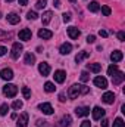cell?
Returning <instances> with one entry per match:
<instances>
[{"label": "cell", "mask_w": 125, "mask_h": 127, "mask_svg": "<svg viewBox=\"0 0 125 127\" xmlns=\"http://www.w3.org/2000/svg\"><path fill=\"white\" fill-rule=\"evenodd\" d=\"M85 93H88V87L87 86H83V84H74L68 90L69 99H77L80 95H85Z\"/></svg>", "instance_id": "1"}, {"label": "cell", "mask_w": 125, "mask_h": 127, "mask_svg": "<svg viewBox=\"0 0 125 127\" xmlns=\"http://www.w3.org/2000/svg\"><path fill=\"white\" fill-rule=\"evenodd\" d=\"M3 93H4V96H7V97H15L16 93H18V87L13 86V84H6L3 87Z\"/></svg>", "instance_id": "2"}, {"label": "cell", "mask_w": 125, "mask_h": 127, "mask_svg": "<svg viewBox=\"0 0 125 127\" xmlns=\"http://www.w3.org/2000/svg\"><path fill=\"white\" fill-rule=\"evenodd\" d=\"M22 49H24V47H22L21 43H13V46H12V53H10L12 58H13V59H18L19 55L22 53Z\"/></svg>", "instance_id": "3"}, {"label": "cell", "mask_w": 125, "mask_h": 127, "mask_svg": "<svg viewBox=\"0 0 125 127\" xmlns=\"http://www.w3.org/2000/svg\"><path fill=\"white\" fill-rule=\"evenodd\" d=\"M91 114H93L94 120H102V118L104 117V109L100 108V106H94L93 111H91Z\"/></svg>", "instance_id": "4"}, {"label": "cell", "mask_w": 125, "mask_h": 127, "mask_svg": "<svg viewBox=\"0 0 125 127\" xmlns=\"http://www.w3.org/2000/svg\"><path fill=\"white\" fill-rule=\"evenodd\" d=\"M19 40H24V41H28V40H31L32 37V32L31 30H28V28H24V30H21L19 31Z\"/></svg>", "instance_id": "5"}, {"label": "cell", "mask_w": 125, "mask_h": 127, "mask_svg": "<svg viewBox=\"0 0 125 127\" xmlns=\"http://www.w3.org/2000/svg\"><path fill=\"white\" fill-rule=\"evenodd\" d=\"M94 86L96 87H100V89H106L107 87V80L104 78V77H96L94 78Z\"/></svg>", "instance_id": "6"}, {"label": "cell", "mask_w": 125, "mask_h": 127, "mask_svg": "<svg viewBox=\"0 0 125 127\" xmlns=\"http://www.w3.org/2000/svg\"><path fill=\"white\" fill-rule=\"evenodd\" d=\"M38 109H40L41 112H44L46 115H50V114H53V108H52V105H50V103H47V102H44V103H40V105H38Z\"/></svg>", "instance_id": "7"}, {"label": "cell", "mask_w": 125, "mask_h": 127, "mask_svg": "<svg viewBox=\"0 0 125 127\" xmlns=\"http://www.w3.org/2000/svg\"><path fill=\"white\" fill-rule=\"evenodd\" d=\"M0 77H1L3 80H12V78H13V71H12L10 68H3V69L0 71Z\"/></svg>", "instance_id": "8"}, {"label": "cell", "mask_w": 125, "mask_h": 127, "mask_svg": "<svg viewBox=\"0 0 125 127\" xmlns=\"http://www.w3.org/2000/svg\"><path fill=\"white\" fill-rule=\"evenodd\" d=\"M38 71H40V74H41L43 77L49 75V74H50V66H49V64L47 62H41L40 65H38Z\"/></svg>", "instance_id": "9"}, {"label": "cell", "mask_w": 125, "mask_h": 127, "mask_svg": "<svg viewBox=\"0 0 125 127\" xmlns=\"http://www.w3.org/2000/svg\"><path fill=\"white\" fill-rule=\"evenodd\" d=\"M55 81L56 83H63L65 81V78H66V72L62 71V69H58V71H55Z\"/></svg>", "instance_id": "10"}, {"label": "cell", "mask_w": 125, "mask_h": 127, "mask_svg": "<svg viewBox=\"0 0 125 127\" xmlns=\"http://www.w3.org/2000/svg\"><path fill=\"white\" fill-rule=\"evenodd\" d=\"M16 127H28V114L27 112L21 114V117L16 123Z\"/></svg>", "instance_id": "11"}, {"label": "cell", "mask_w": 125, "mask_h": 127, "mask_svg": "<svg viewBox=\"0 0 125 127\" xmlns=\"http://www.w3.org/2000/svg\"><path fill=\"white\" fill-rule=\"evenodd\" d=\"M124 78H125L124 72L118 71V72H116L115 75H112V83H113V84H121V83L124 81Z\"/></svg>", "instance_id": "12"}, {"label": "cell", "mask_w": 125, "mask_h": 127, "mask_svg": "<svg viewBox=\"0 0 125 127\" xmlns=\"http://www.w3.org/2000/svg\"><path fill=\"white\" fill-rule=\"evenodd\" d=\"M38 37L43 38V40H49V38L53 37V32L49 31V30H46V28H41V30L38 31Z\"/></svg>", "instance_id": "13"}, {"label": "cell", "mask_w": 125, "mask_h": 127, "mask_svg": "<svg viewBox=\"0 0 125 127\" xmlns=\"http://www.w3.org/2000/svg\"><path fill=\"white\" fill-rule=\"evenodd\" d=\"M75 114H77L78 117H85V115L90 114V108H87V106H78V108L75 109Z\"/></svg>", "instance_id": "14"}, {"label": "cell", "mask_w": 125, "mask_h": 127, "mask_svg": "<svg viewBox=\"0 0 125 127\" xmlns=\"http://www.w3.org/2000/svg\"><path fill=\"white\" fill-rule=\"evenodd\" d=\"M6 19H7V22H9V24H12V25H15V24H18V22L21 21V18H19V15H16V13H9V15L6 16Z\"/></svg>", "instance_id": "15"}, {"label": "cell", "mask_w": 125, "mask_h": 127, "mask_svg": "<svg viewBox=\"0 0 125 127\" xmlns=\"http://www.w3.org/2000/svg\"><path fill=\"white\" fill-rule=\"evenodd\" d=\"M122 58H124V53H122L121 50H115V52H112V55H110L112 62H119V61H122Z\"/></svg>", "instance_id": "16"}, {"label": "cell", "mask_w": 125, "mask_h": 127, "mask_svg": "<svg viewBox=\"0 0 125 127\" xmlns=\"http://www.w3.org/2000/svg\"><path fill=\"white\" fill-rule=\"evenodd\" d=\"M80 34H81V32H80V30H78L77 27H69V28H68V35H69L71 38H78Z\"/></svg>", "instance_id": "17"}, {"label": "cell", "mask_w": 125, "mask_h": 127, "mask_svg": "<svg viewBox=\"0 0 125 127\" xmlns=\"http://www.w3.org/2000/svg\"><path fill=\"white\" fill-rule=\"evenodd\" d=\"M102 99H103L104 103H113V100H115V95H113L112 92H106L104 95L102 96Z\"/></svg>", "instance_id": "18"}, {"label": "cell", "mask_w": 125, "mask_h": 127, "mask_svg": "<svg viewBox=\"0 0 125 127\" xmlns=\"http://www.w3.org/2000/svg\"><path fill=\"white\" fill-rule=\"evenodd\" d=\"M52 16H53V13H52L50 10L44 12V13H43V16H41V22H43V25H47V24L52 21Z\"/></svg>", "instance_id": "19"}, {"label": "cell", "mask_w": 125, "mask_h": 127, "mask_svg": "<svg viewBox=\"0 0 125 127\" xmlns=\"http://www.w3.org/2000/svg\"><path fill=\"white\" fill-rule=\"evenodd\" d=\"M71 123H72V118H71V115H63L62 120H61V124H59V127H68L71 126Z\"/></svg>", "instance_id": "20"}, {"label": "cell", "mask_w": 125, "mask_h": 127, "mask_svg": "<svg viewBox=\"0 0 125 127\" xmlns=\"http://www.w3.org/2000/svg\"><path fill=\"white\" fill-rule=\"evenodd\" d=\"M59 50H61L62 55H68V53H71V50H72V44H71V43H63Z\"/></svg>", "instance_id": "21"}, {"label": "cell", "mask_w": 125, "mask_h": 127, "mask_svg": "<svg viewBox=\"0 0 125 127\" xmlns=\"http://www.w3.org/2000/svg\"><path fill=\"white\" fill-rule=\"evenodd\" d=\"M88 56H90V53H88V52H85V50H84V52H80V53L75 56V62H77V64L83 62V61H84L85 58H88Z\"/></svg>", "instance_id": "22"}, {"label": "cell", "mask_w": 125, "mask_h": 127, "mask_svg": "<svg viewBox=\"0 0 125 127\" xmlns=\"http://www.w3.org/2000/svg\"><path fill=\"white\" fill-rule=\"evenodd\" d=\"M87 68H88L91 72H100L102 65H100V64H88V65H87Z\"/></svg>", "instance_id": "23"}, {"label": "cell", "mask_w": 125, "mask_h": 127, "mask_svg": "<svg viewBox=\"0 0 125 127\" xmlns=\"http://www.w3.org/2000/svg\"><path fill=\"white\" fill-rule=\"evenodd\" d=\"M118 71H119V69H118V65H115V64H113V65H110V66L107 68V75H110V77H112V75H115Z\"/></svg>", "instance_id": "24"}, {"label": "cell", "mask_w": 125, "mask_h": 127, "mask_svg": "<svg viewBox=\"0 0 125 127\" xmlns=\"http://www.w3.org/2000/svg\"><path fill=\"white\" fill-rule=\"evenodd\" d=\"M99 9H100V4H99L97 1H91V3L88 4V10H90V12H99Z\"/></svg>", "instance_id": "25"}, {"label": "cell", "mask_w": 125, "mask_h": 127, "mask_svg": "<svg viewBox=\"0 0 125 127\" xmlns=\"http://www.w3.org/2000/svg\"><path fill=\"white\" fill-rule=\"evenodd\" d=\"M34 62H35V56H34L32 53H27V55H25V64H27V65H32Z\"/></svg>", "instance_id": "26"}, {"label": "cell", "mask_w": 125, "mask_h": 127, "mask_svg": "<svg viewBox=\"0 0 125 127\" xmlns=\"http://www.w3.org/2000/svg\"><path fill=\"white\" fill-rule=\"evenodd\" d=\"M55 89H56V87H55V84H53V83H50V81H47V83L44 84V90H46V92H49V93L55 92Z\"/></svg>", "instance_id": "27"}, {"label": "cell", "mask_w": 125, "mask_h": 127, "mask_svg": "<svg viewBox=\"0 0 125 127\" xmlns=\"http://www.w3.org/2000/svg\"><path fill=\"white\" fill-rule=\"evenodd\" d=\"M7 111H9V105H7V103L0 105V115H6V114H7Z\"/></svg>", "instance_id": "28"}, {"label": "cell", "mask_w": 125, "mask_h": 127, "mask_svg": "<svg viewBox=\"0 0 125 127\" xmlns=\"http://www.w3.org/2000/svg\"><path fill=\"white\" fill-rule=\"evenodd\" d=\"M22 95L25 99H30L31 97V90L28 89V87H22Z\"/></svg>", "instance_id": "29"}, {"label": "cell", "mask_w": 125, "mask_h": 127, "mask_svg": "<svg viewBox=\"0 0 125 127\" xmlns=\"http://www.w3.org/2000/svg\"><path fill=\"white\" fill-rule=\"evenodd\" d=\"M113 127H125V123L122 118H116L115 123H113Z\"/></svg>", "instance_id": "30"}, {"label": "cell", "mask_w": 125, "mask_h": 127, "mask_svg": "<svg viewBox=\"0 0 125 127\" xmlns=\"http://www.w3.org/2000/svg\"><path fill=\"white\" fill-rule=\"evenodd\" d=\"M110 12H112V10H110V7H109V6H102V13H103L104 16H109V15H110Z\"/></svg>", "instance_id": "31"}, {"label": "cell", "mask_w": 125, "mask_h": 127, "mask_svg": "<svg viewBox=\"0 0 125 127\" xmlns=\"http://www.w3.org/2000/svg\"><path fill=\"white\" fill-rule=\"evenodd\" d=\"M46 3H47V0H37L35 7H37V9H43V7L46 6Z\"/></svg>", "instance_id": "32"}, {"label": "cell", "mask_w": 125, "mask_h": 127, "mask_svg": "<svg viewBox=\"0 0 125 127\" xmlns=\"http://www.w3.org/2000/svg\"><path fill=\"white\" fill-rule=\"evenodd\" d=\"M88 78H90L88 72H87V71H83V72H81V81L85 83V81H88Z\"/></svg>", "instance_id": "33"}, {"label": "cell", "mask_w": 125, "mask_h": 127, "mask_svg": "<svg viewBox=\"0 0 125 127\" xmlns=\"http://www.w3.org/2000/svg\"><path fill=\"white\" fill-rule=\"evenodd\" d=\"M27 18H28V19H37V18H38V15H37L34 10H30V12L27 13Z\"/></svg>", "instance_id": "34"}, {"label": "cell", "mask_w": 125, "mask_h": 127, "mask_svg": "<svg viewBox=\"0 0 125 127\" xmlns=\"http://www.w3.org/2000/svg\"><path fill=\"white\" fill-rule=\"evenodd\" d=\"M12 106H13V109H21V108H22V102H21V100H15V102L12 103Z\"/></svg>", "instance_id": "35"}, {"label": "cell", "mask_w": 125, "mask_h": 127, "mask_svg": "<svg viewBox=\"0 0 125 127\" xmlns=\"http://www.w3.org/2000/svg\"><path fill=\"white\" fill-rule=\"evenodd\" d=\"M6 38H10V34H7V32H3L0 30V40H6Z\"/></svg>", "instance_id": "36"}, {"label": "cell", "mask_w": 125, "mask_h": 127, "mask_svg": "<svg viewBox=\"0 0 125 127\" xmlns=\"http://www.w3.org/2000/svg\"><path fill=\"white\" fill-rule=\"evenodd\" d=\"M37 126L38 127H49V124H47V121H44V120H38V121H37Z\"/></svg>", "instance_id": "37"}, {"label": "cell", "mask_w": 125, "mask_h": 127, "mask_svg": "<svg viewBox=\"0 0 125 127\" xmlns=\"http://www.w3.org/2000/svg\"><path fill=\"white\" fill-rule=\"evenodd\" d=\"M62 16H63V21H65V22H69V21H71V13H66V12H65Z\"/></svg>", "instance_id": "38"}, {"label": "cell", "mask_w": 125, "mask_h": 127, "mask_svg": "<svg viewBox=\"0 0 125 127\" xmlns=\"http://www.w3.org/2000/svg\"><path fill=\"white\" fill-rule=\"evenodd\" d=\"M118 40H119V41H124V40H125V32L124 31L118 32Z\"/></svg>", "instance_id": "39"}, {"label": "cell", "mask_w": 125, "mask_h": 127, "mask_svg": "<svg viewBox=\"0 0 125 127\" xmlns=\"http://www.w3.org/2000/svg\"><path fill=\"white\" fill-rule=\"evenodd\" d=\"M6 52H7V49H6L4 46H0V56H4Z\"/></svg>", "instance_id": "40"}, {"label": "cell", "mask_w": 125, "mask_h": 127, "mask_svg": "<svg viewBox=\"0 0 125 127\" xmlns=\"http://www.w3.org/2000/svg\"><path fill=\"white\" fill-rule=\"evenodd\" d=\"M81 127H91V123H90L88 120H85V121L81 123Z\"/></svg>", "instance_id": "41"}, {"label": "cell", "mask_w": 125, "mask_h": 127, "mask_svg": "<svg viewBox=\"0 0 125 127\" xmlns=\"http://www.w3.org/2000/svg\"><path fill=\"white\" fill-rule=\"evenodd\" d=\"M94 41H96V37L94 35H88L87 37V43H94Z\"/></svg>", "instance_id": "42"}, {"label": "cell", "mask_w": 125, "mask_h": 127, "mask_svg": "<svg viewBox=\"0 0 125 127\" xmlns=\"http://www.w3.org/2000/svg\"><path fill=\"white\" fill-rule=\"evenodd\" d=\"M99 35H100V37H107V31H106V30H100V31H99Z\"/></svg>", "instance_id": "43"}, {"label": "cell", "mask_w": 125, "mask_h": 127, "mask_svg": "<svg viewBox=\"0 0 125 127\" xmlns=\"http://www.w3.org/2000/svg\"><path fill=\"white\" fill-rule=\"evenodd\" d=\"M102 127H109V121L107 120H102Z\"/></svg>", "instance_id": "44"}, {"label": "cell", "mask_w": 125, "mask_h": 127, "mask_svg": "<svg viewBox=\"0 0 125 127\" xmlns=\"http://www.w3.org/2000/svg\"><path fill=\"white\" fill-rule=\"evenodd\" d=\"M53 4H55L56 7H61V0H53Z\"/></svg>", "instance_id": "45"}, {"label": "cell", "mask_w": 125, "mask_h": 127, "mask_svg": "<svg viewBox=\"0 0 125 127\" xmlns=\"http://www.w3.org/2000/svg\"><path fill=\"white\" fill-rule=\"evenodd\" d=\"M27 3H28V0H19V4H21V6H25Z\"/></svg>", "instance_id": "46"}, {"label": "cell", "mask_w": 125, "mask_h": 127, "mask_svg": "<svg viewBox=\"0 0 125 127\" xmlns=\"http://www.w3.org/2000/svg\"><path fill=\"white\" fill-rule=\"evenodd\" d=\"M59 100H61V102H65V100H66V99H65V95H63V93H62L61 96H59Z\"/></svg>", "instance_id": "47"}, {"label": "cell", "mask_w": 125, "mask_h": 127, "mask_svg": "<svg viewBox=\"0 0 125 127\" xmlns=\"http://www.w3.org/2000/svg\"><path fill=\"white\" fill-rule=\"evenodd\" d=\"M6 1H13V0H6Z\"/></svg>", "instance_id": "48"}, {"label": "cell", "mask_w": 125, "mask_h": 127, "mask_svg": "<svg viewBox=\"0 0 125 127\" xmlns=\"http://www.w3.org/2000/svg\"><path fill=\"white\" fill-rule=\"evenodd\" d=\"M69 1H72V3H74V1H75V0H69Z\"/></svg>", "instance_id": "49"}, {"label": "cell", "mask_w": 125, "mask_h": 127, "mask_svg": "<svg viewBox=\"0 0 125 127\" xmlns=\"http://www.w3.org/2000/svg\"><path fill=\"white\" fill-rule=\"evenodd\" d=\"M0 18H1V13H0Z\"/></svg>", "instance_id": "50"}]
</instances>
